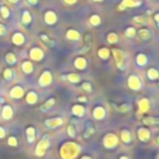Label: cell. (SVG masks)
<instances>
[{"instance_id": "obj_17", "label": "cell", "mask_w": 159, "mask_h": 159, "mask_svg": "<svg viewBox=\"0 0 159 159\" xmlns=\"http://www.w3.org/2000/svg\"><path fill=\"white\" fill-rule=\"evenodd\" d=\"M36 101V93L35 92H30L29 93V96H27V102H31V103H34Z\"/></svg>"}, {"instance_id": "obj_14", "label": "cell", "mask_w": 159, "mask_h": 159, "mask_svg": "<svg viewBox=\"0 0 159 159\" xmlns=\"http://www.w3.org/2000/svg\"><path fill=\"white\" fill-rule=\"evenodd\" d=\"M122 141L123 142H129L130 141V134L128 130H123L122 132Z\"/></svg>"}, {"instance_id": "obj_7", "label": "cell", "mask_w": 159, "mask_h": 159, "mask_svg": "<svg viewBox=\"0 0 159 159\" xmlns=\"http://www.w3.org/2000/svg\"><path fill=\"white\" fill-rule=\"evenodd\" d=\"M24 95V91H23V88L21 87H15L11 91V96L12 97H15V98H19V97H21V96Z\"/></svg>"}, {"instance_id": "obj_30", "label": "cell", "mask_w": 159, "mask_h": 159, "mask_svg": "<svg viewBox=\"0 0 159 159\" xmlns=\"http://www.w3.org/2000/svg\"><path fill=\"white\" fill-rule=\"evenodd\" d=\"M68 134H70L71 137H75V128L72 126L68 127Z\"/></svg>"}, {"instance_id": "obj_8", "label": "cell", "mask_w": 159, "mask_h": 159, "mask_svg": "<svg viewBox=\"0 0 159 159\" xmlns=\"http://www.w3.org/2000/svg\"><path fill=\"white\" fill-rule=\"evenodd\" d=\"M26 133H27V141H29L30 143L34 142V139H35V129L34 128H27Z\"/></svg>"}, {"instance_id": "obj_40", "label": "cell", "mask_w": 159, "mask_h": 159, "mask_svg": "<svg viewBox=\"0 0 159 159\" xmlns=\"http://www.w3.org/2000/svg\"><path fill=\"white\" fill-rule=\"evenodd\" d=\"M95 1H101V0H95Z\"/></svg>"}, {"instance_id": "obj_4", "label": "cell", "mask_w": 159, "mask_h": 159, "mask_svg": "<svg viewBox=\"0 0 159 159\" xmlns=\"http://www.w3.org/2000/svg\"><path fill=\"white\" fill-rule=\"evenodd\" d=\"M106 112H105V109H103L102 107H97L95 109V112H93V116H95V118H97V119H102L103 117H105Z\"/></svg>"}, {"instance_id": "obj_2", "label": "cell", "mask_w": 159, "mask_h": 159, "mask_svg": "<svg viewBox=\"0 0 159 159\" xmlns=\"http://www.w3.org/2000/svg\"><path fill=\"white\" fill-rule=\"evenodd\" d=\"M46 126L47 127H51V128H55V127H59L62 124V119L61 118H55V119H47L46 122Z\"/></svg>"}, {"instance_id": "obj_13", "label": "cell", "mask_w": 159, "mask_h": 159, "mask_svg": "<svg viewBox=\"0 0 159 159\" xmlns=\"http://www.w3.org/2000/svg\"><path fill=\"white\" fill-rule=\"evenodd\" d=\"M67 37L68 39H72V40H78L80 39V35H78V34L77 32H76V31H68L67 32Z\"/></svg>"}, {"instance_id": "obj_36", "label": "cell", "mask_w": 159, "mask_h": 159, "mask_svg": "<svg viewBox=\"0 0 159 159\" xmlns=\"http://www.w3.org/2000/svg\"><path fill=\"white\" fill-rule=\"evenodd\" d=\"M36 1L37 0H29V3H31V4H36Z\"/></svg>"}, {"instance_id": "obj_34", "label": "cell", "mask_w": 159, "mask_h": 159, "mask_svg": "<svg viewBox=\"0 0 159 159\" xmlns=\"http://www.w3.org/2000/svg\"><path fill=\"white\" fill-rule=\"evenodd\" d=\"M4 134H5V130H4L3 128H0V138H3Z\"/></svg>"}, {"instance_id": "obj_27", "label": "cell", "mask_w": 159, "mask_h": 159, "mask_svg": "<svg viewBox=\"0 0 159 159\" xmlns=\"http://www.w3.org/2000/svg\"><path fill=\"white\" fill-rule=\"evenodd\" d=\"M116 40H117L116 34H109V36H108V41H109V42H114Z\"/></svg>"}, {"instance_id": "obj_32", "label": "cell", "mask_w": 159, "mask_h": 159, "mask_svg": "<svg viewBox=\"0 0 159 159\" xmlns=\"http://www.w3.org/2000/svg\"><path fill=\"white\" fill-rule=\"evenodd\" d=\"M82 87H84L85 89H87V91H91V89H92V87H91V85H89V84H84V85H82Z\"/></svg>"}, {"instance_id": "obj_24", "label": "cell", "mask_w": 159, "mask_h": 159, "mask_svg": "<svg viewBox=\"0 0 159 159\" xmlns=\"http://www.w3.org/2000/svg\"><path fill=\"white\" fill-rule=\"evenodd\" d=\"M139 34H141V36H142L143 39H148V37H149V31H148V30H141Z\"/></svg>"}, {"instance_id": "obj_20", "label": "cell", "mask_w": 159, "mask_h": 159, "mask_svg": "<svg viewBox=\"0 0 159 159\" xmlns=\"http://www.w3.org/2000/svg\"><path fill=\"white\" fill-rule=\"evenodd\" d=\"M41 39H42V40L45 41V42L47 44V46H53V45H55L53 41H52V40H50V39H47L45 35H41Z\"/></svg>"}, {"instance_id": "obj_15", "label": "cell", "mask_w": 159, "mask_h": 159, "mask_svg": "<svg viewBox=\"0 0 159 159\" xmlns=\"http://www.w3.org/2000/svg\"><path fill=\"white\" fill-rule=\"evenodd\" d=\"M31 21V15L27 11H25L24 12V16H23V23L24 24H29Z\"/></svg>"}, {"instance_id": "obj_1", "label": "cell", "mask_w": 159, "mask_h": 159, "mask_svg": "<svg viewBox=\"0 0 159 159\" xmlns=\"http://www.w3.org/2000/svg\"><path fill=\"white\" fill-rule=\"evenodd\" d=\"M47 147H49V137H44L42 141L39 143V147H37V149H36L37 155H44V152H45V149H46Z\"/></svg>"}, {"instance_id": "obj_6", "label": "cell", "mask_w": 159, "mask_h": 159, "mask_svg": "<svg viewBox=\"0 0 159 159\" xmlns=\"http://www.w3.org/2000/svg\"><path fill=\"white\" fill-rule=\"evenodd\" d=\"M45 20L47 24H53L56 21V16H55V14L52 11H47L46 15H45Z\"/></svg>"}, {"instance_id": "obj_21", "label": "cell", "mask_w": 159, "mask_h": 159, "mask_svg": "<svg viewBox=\"0 0 159 159\" xmlns=\"http://www.w3.org/2000/svg\"><path fill=\"white\" fill-rule=\"evenodd\" d=\"M134 29L133 27H129V29H127V31H126V36L127 37H133L134 36Z\"/></svg>"}, {"instance_id": "obj_28", "label": "cell", "mask_w": 159, "mask_h": 159, "mask_svg": "<svg viewBox=\"0 0 159 159\" xmlns=\"http://www.w3.org/2000/svg\"><path fill=\"white\" fill-rule=\"evenodd\" d=\"M0 11L4 14V15H3L4 18H8V16H9V11H8V9H6V8H4V6H3L1 9H0Z\"/></svg>"}, {"instance_id": "obj_5", "label": "cell", "mask_w": 159, "mask_h": 159, "mask_svg": "<svg viewBox=\"0 0 159 159\" xmlns=\"http://www.w3.org/2000/svg\"><path fill=\"white\" fill-rule=\"evenodd\" d=\"M50 81H51V75H50L49 72H45V73L42 75V77L40 78V84L42 85V86H47Z\"/></svg>"}, {"instance_id": "obj_29", "label": "cell", "mask_w": 159, "mask_h": 159, "mask_svg": "<svg viewBox=\"0 0 159 159\" xmlns=\"http://www.w3.org/2000/svg\"><path fill=\"white\" fill-rule=\"evenodd\" d=\"M8 62H11V64H14V62H15V56H14L12 53H9V56H8Z\"/></svg>"}, {"instance_id": "obj_19", "label": "cell", "mask_w": 159, "mask_h": 159, "mask_svg": "<svg viewBox=\"0 0 159 159\" xmlns=\"http://www.w3.org/2000/svg\"><path fill=\"white\" fill-rule=\"evenodd\" d=\"M100 21H101V19H100L98 16H92L91 19H89V23H91L92 25H95V26H96V25H98Z\"/></svg>"}, {"instance_id": "obj_11", "label": "cell", "mask_w": 159, "mask_h": 159, "mask_svg": "<svg viewBox=\"0 0 159 159\" xmlns=\"http://www.w3.org/2000/svg\"><path fill=\"white\" fill-rule=\"evenodd\" d=\"M75 64H76V67L77 68H85L86 67V61H85V59H82V57L76 60Z\"/></svg>"}, {"instance_id": "obj_23", "label": "cell", "mask_w": 159, "mask_h": 159, "mask_svg": "<svg viewBox=\"0 0 159 159\" xmlns=\"http://www.w3.org/2000/svg\"><path fill=\"white\" fill-rule=\"evenodd\" d=\"M148 77H149V78H157V77H158L157 71H155V70H152V71H150V70H149V71H148Z\"/></svg>"}, {"instance_id": "obj_33", "label": "cell", "mask_w": 159, "mask_h": 159, "mask_svg": "<svg viewBox=\"0 0 159 159\" xmlns=\"http://www.w3.org/2000/svg\"><path fill=\"white\" fill-rule=\"evenodd\" d=\"M5 27L3 26V25H0V35H4V34H5Z\"/></svg>"}, {"instance_id": "obj_26", "label": "cell", "mask_w": 159, "mask_h": 159, "mask_svg": "<svg viewBox=\"0 0 159 159\" xmlns=\"http://www.w3.org/2000/svg\"><path fill=\"white\" fill-rule=\"evenodd\" d=\"M9 144H10V146H12V147H15L16 144H18V142H16L15 138L11 137V138H9Z\"/></svg>"}, {"instance_id": "obj_31", "label": "cell", "mask_w": 159, "mask_h": 159, "mask_svg": "<svg viewBox=\"0 0 159 159\" xmlns=\"http://www.w3.org/2000/svg\"><path fill=\"white\" fill-rule=\"evenodd\" d=\"M11 76H12V72H11L10 70H6V71H5V78H8V80H9V78L11 77Z\"/></svg>"}, {"instance_id": "obj_10", "label": "cell", "mask_w": 159, "mask_h": 159, "mask_svg": "<svg viewBox=\"0 0 159 159\" xmlns=\"http://www.w3.org/2000/svg\"><path fill=\"white\" fill-rule=\"evenodd\" d=\"M11 116H12V109L9 106H5L4 107V111H3V117H4L5 119H8V118H10Z\"/></svg>"}, {"instance_id": "obj_25", "label": "cell", "mask_w": 159, "mask_h": 159, "mask_svg": "<svg viewBox=\"0 0 159 159\" xmlns=\"http://www.w3.org/2000/svg\"><path fill=\"white\" fill-rule=\"evenodd\" d=\"M68 80H70V81H72V82H76V81H78L80 80V77H78V76H76L75 73H72V75H70V76H68V77H67Z\"/></svg>"}, {"instance_id": "obj_38", "label": "cell", "mask_w": 159, "mask_h": 159, "mask_svg": "<svg viewBox=\"0 0 159 159\" xmlns=\"http://www.w3.org/2000/svg\"><path fill=\"white\" fill-rule=\"evenodd\" d=\"M11 1H12V3H15V1H18V0H11Z\"/></svg>"}, {"instance_id": "obj_35", "label": "cell", "mask_w": 159, "mask_h": 159, "mask_svg": "<svg viewBox=\"0 0 159 159\" xmlns=\"http://www.w3.org/2000/svg\"><path fill=\"white\" fill-rule=\"evenodd\" d=\"M66 1H67L68 4H71V3L73 4V3H76V0H66Z\"/></svg>"}, {"instance_id": "obj_37", "label": "cell", "mask_w": 159, "mask_h": 159, "mask_svg": "<svg viewBox=\"0 0 159 159\" xmlns=\"http://www.w3.org/2000/svg\"><path fill=\"white\" fill-rule=\"evenodd\" d=\"M121 159H128V158H126V157H122V158H121Z\"/></svg>"}, {"instance_id": "obj_39", "label": "cell", "mask_w": 159, "mask_h": 159, "mask_svg": "<svg viewBox=\"0 0 159 159\" xmlns=\"http://www.w3.org/2000/svg\"><path fill=\"white\" fill-rule=\"evenodd\" d=\"M84 159H89V158H87V157H85V158H84Z\"/></svg>"}, {"instance_id": "obj_22", "label": "cell", "mask_w": 159, "mask_h": 159, "mask_svg": "<svg viewBox=\"0 0 159 159\" xmlns=\"http://www.w3.org/2000/svg\"><path fill=\"white\" fill-rule=\"evenodd\" d=\"M53 103H55V100H49V101L46 102V106H42V107H41V109L45 111V109H47L49 107H51V106L53 105Z\"/></svg>"}, {"instance_id": "obj_3", "label": "cell", "mask_w": 159, "mask_h": 159, "mask_svg": "<svg viewBox=\"0 0 159 159\" xmlns=\"http://www.w3.org/2000/svg\"><path fill=\"white\" fill-rule=\"evenodd\" d=\"M128 82H129V87H132V88H134V89L139 88L141 82H139V80L136 77V76H130L129 80H128Z\"/></svg>"}, {"instance_id": "obj_12", "label": "cell", "mask_w": 159, "mask_h": 159, "mask_svg": "<svg viewBox=\"0 0 159 159\" xmlns=\"http://www.w3.org/2000/svg\"><path fill=\"white\" fill-rule=\"evenodd\" d=\"M14 42H15L16 45H21L23 42H24V37H23V35L21 34H16L15 36H14Z\"/></svg>"}, {"instance_id": "obj_18", "label": "cell", "mask_w": 159, "mask_h": 159, "mask_svg": "<svg viewBox=\"0 0 159 159\" xmlns=\"http://www.w3.org/2000/svg\"><path fill=\"white\" fill-rule=\"evenodd\" d=\"M23 68H24L25 72H31L32 71V66H31L30 62H25V64L23 65Z\"/></svg>"}, {"instance_id": "obj_9", "label": "cell", "mask_w": 159, "mask_h": 159, "mask_svg": "<svg viewBox=\"0 0 159 159\" xmlns=\"http://www.w3.org/2000/svg\"><path fill=\"white\" fill-rule=\"evenodd\" d=\"M72 112H73V114H76V116H84L85 108L82 107V106H75V107L72 108Z\"/></svg>"}, {"instance_id": "obj_16", "label": "cell", "mask_w": 159, "mask_h": 159, "mask_svg": "<svg viewBox=\"0 0 159 159\" xmlns=\"http://www.w3.org/2000/svg\"><path fill=\"white\" fill-rule=\"evenodd\" d=\"M146 61H147V59L144 57V55H139V56L137 57V62H138L139 66H143L144 64H146Z\"/></svg>"}]
</instances>
